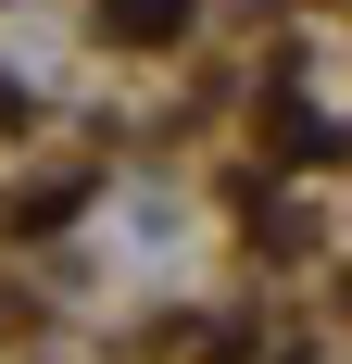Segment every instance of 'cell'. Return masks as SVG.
<instances>
[{
	"mask_svg": "<svg viewBox=\"0 0 352 364\" xmlns=\"http://www.w3.org/2000/svg\"><path fill=\"white\" fill-rule=\"evenodd\" d=\"M113 26H126V38H164V26H176V0H113Z\"/></svg>",
	"mask_w": 352,
	"mask_h": 364,
	"instance_id": "6da1fadb",
	"label": "cell"
}]
</instances>
